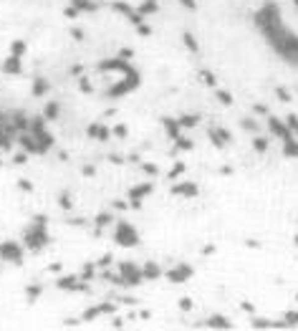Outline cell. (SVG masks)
I'll list each match as a JSON object with an SVG mask.
<instances>
[{"label": "cell", "mask_w": 298, "mask_h": 331, "mask_svg": "<svg viewBox=\"0 0 298 331\" xmlns=\"http://www.w3.org/2000/svg\"><path fill=\"white\" fill-rule=\"evenodd\" d=\"M266 38L286 61H298V35L296 33H291L283 25H278V28L266 30Z\"/></svg>", "instance_id": "1"}, {"label": "cell", "mask_w": 298, "mask_h": 331, "mask_svg": "<svg viewBox=\"0 0 298 331\" xmlns=\"http://www.w3.org/2000/svg\"><path fill=\"white\" fill-rule=\"evenodd\" d=\"M255 23H258V28L263 30V33L271 30V28L283 25V23H281V10H278V5H276V3H266L263 8L255 13Z\"/></svg>", "instance_id": "2"}, {"label": "cell", "mask_w": 298, "mask_h": 331, "mask_svg": "<svg viewBox=\"0 0 298 331\" xmlns=\"http://www.w3.org/2000/svg\"><path fill=\"white\" fill-rule=\"evenodd\" d=\"M48 243V233H46V220L38 215L35 218V225L30 230H25V245L30 251H41V248Z\"/></svg>", "instance_id": "3"}, {"label": "cell", "mask_w": 298, "mask_h": 331, "mask_svg": "<svg viewBox=\"0 0 298 331\" xmlns=\"http://www.w3.org/2000/svg\"><path fill=\"white\" fill-rule=\"evenodd\" d=\"M114 240L119 243V245H124V248H134L137 243H139V235H137V230H134V225H129V223H119L117 225V235H114Z\"/></svg>", "instance_id": "4"}, {"label": "cell", "mask_w": 298, "mask_h": 331, "mask_svg": "<svg viewBox=\"0 0 298 331\" xmlns=\"http://www.w3.org/2000/svg\"><path fill=\"white\" fill-rule=\"evenodd\" d=\"M142 278H144V273H142L134 263H122V281H124L127 286H139Z\"/></svg>", "instance_id": "5"}, {"label": "cell", "mask_w": 298, "mask_h": 331, "mask_svg": "<svg viewBox=\"0 0 298 331\" xmlns=\"http://www.w3.org/2000/svg\"><path fill=\"white\" fill-rule=\"evenodd\" d=\"M268 129H271L276 137H281L283 142L293 139V132H291V127H288V124H283L281 119H276V116H268Z\"/></svg>", "instance_id": "6"}, {"label": "cell", "mask_w": 298, "mask_h": 331, "mask_svg": "<svg viewBox=\"0 0 298 331\" xmlns=\"http://www.w3.org/2000/svg\"><path fill=\"white\" fill-rule=\"evenodd\" d=\"M167 278H169L172 283H184L187 278H192V266H187V263H179L177 268L167 271Z\"/></svg>", "instance_id": "7"}, {"label": "cell", "mask_w": 298, "mask_h": 331, "mask_svg": "<svg viewBox=\"0 0 298 331\" xmlns=\"http://www.w3.org/2000/svg\"><path fill=\"white\" fill-rule=\"evenodd\" d=\"M0 256H3L5 261H10V263H20L23 261V251L15 243H3L0 245Z\"/></svg>", "instance_id": "8"}, {"label": "cell", "mask_w": 298, "mask_h": 331, "mask_svg": "<svg viewBox=\"0 0 298 331\" xmlns=\"http://www.w3.org/2000/svg\"><path fill=\"white\" fill-rule=\"evenodd\" d=\"M149 192H152V182H144V185H137V187H132V190H129V200H132L134 208H139V200H142V197H147Z\"/></svg>", "instance_id": "9"}, {"label": "cell", "mask_w": 298, "mask_h": 331, "mask_svg": "<svg viewBox=\"0 0 298 331\" xmlns=\"http://www.w3.org/2000/svg\"><path fill=\"white\" fill-rule=\"evenodd\" d=\"M172 195H184V197H195L197 195V185L195 182H179L172 187Z\"/></svg>", "instance_id": "10"}, {"label": "cell", "mask_w": 298, "mask_h": 331, "mask_svg": "<svg viewBox=\"0 0 298 331\" xmlns=\"http://www.w3.org/2000/svg\"><path fill=\"white\" fill-rule=\"evenodd\" d=\"M142 273H144V278H147V281H157V278L162 276L159 266H157V263H152V261H147V266L142 268Z\"/></svg>", "instance_id": "11"}, {"label": "cell", "mask_w": 298, "mask_h": 331, "mask_svg": "<svg viewBox=\"0 0 298 331\" xmlns=\"http://www.w3.org/2000/svg\"><path fill=\"white\" fill-rule=\"evenodd\" d=\"M3 71L5 73H20V56H8L5 58V63H3Z\"/></svg>", "instance_id": "12"}, {"label": "cell", "mask_w": 298, "mask_h": 331, "mask_svg": "<svg viewBox=\"0 0 298 331\" xmlns=\"http://www.w3.org/2000/svg\"><path fill=\"white\" fill-rule=\"evenodd\" d=\"M207 329H233V324L225 316H210L207 319Z\"/></svg>", "instance_id": "13"}, {"label": "cell", "mask_w": 298, "mask_h": 331, "mask_svg": "<svg viewBox=\"0 0 298 331\" xmlns=\"http://www.w3.org/2000/svg\"><path fill=\"white\" fill-rule=\"evenodd\" d=\"M164 129H167V134L172 137V139H177L179 137V119H164Z\"/></svg>", "instance_id": "14"}, {"label": "cell", "mask_w": 298, "mask_h": 331, "mask_svg": "<svg viewBox=\"0 0 298 331\" xmlns=\"http://www.w3.org/2000/svg\"><path fill=\"white\" fill-rule=\"evenodd\" d=\"M283 154H286V157H298V139L283 142Z\"/></svg>", "instance_id": "15"}, {"label": "cell", "mask_w": 298, "mask_h": 331, "mask_svg": "<svg viewBox=\"0 0 298 331\" xmlns=\"http://www.w3.org/2000/svg\"><path fill=\"white\" fill-rule=\"evenodd\" d=\"M195 124H197V116H195V114H184V116L179 119V127H182V129H190V127H195Z\"/></svg>", "instance_id": "16"}, {"label": "cell", "mask_w": 298, "mask_h": 331, "mask_svg": "<svg viewBox=\"0 0 298 331\" xmlns=\"http://www.w3.org/2000/svg\"><path fill=\"white\" fill-rule=\"evenodd\" d=\"M48 91V84H46V78H35V86H33V94L35 96H43Z\"/></svg>", "instance_id": "17"}, {"label": "cell", "mask_w": 298, "mask_h": 331, "mask_svg": "<svg viewBox=\"0 0 298 331\" xmlns=\"http://www.w3.org/2000/svg\"><path fill=\"white\" fill-rule=\"evenodd\" d=\"M182 38H184V46H187L192 53H197V51H200V46H197V40H195V35H192V33H184Z\"/></svg>", "instance_id": "18"}, {"label": "cell", "mask_w": 298, "mask_h": 331, "mask_svg": "<svg viewBox=\"0 0 298 331\" xmlns=\"http://www.w3.org/2000/svg\"><path fill=\"white\" fill-rule=\"evenodd\" d=\"M157 10V3H154V0H144V3H142V8H139V13L142 15H147V13H154Z\"/></svg>", "instance_id": "19"}, {"label": "cell", "mask_w": 298, "mask_h": 331, "mask_svg": "<svg viewBox=\"0 0 298 331\" xmlns=\"http://www.w3.org/2000/svg\"><path fill=\"white\" fill-rule=\"evenodd\" d=\"M253 147H255V152H268V139H263V137H255Z\"/></svg>", "instance_id": "20"}, {"label": "cell", "mask_w": 298, "mask_h": 331, "mask_svg": "<svg viewBox=\"0 0 298 331\" xmlns=\"http://www.w3.org/2000/svg\"><path fill=\"white\" fill-rule=\"evenodd\" d=\"M10 51H13L15 56H23V53H25V40H13Z\"/></svg>", "instance_id": "21"}, {"label": "cell", "mask_w": 298, "mask_h": 331, "mask_svg": "<svg viewBox=\"0 0 298 331\" xmlns=\"http://www.w3.org/2000/svg\"><path fill=\"white\" fill-rule=\"evenodd\" d=\"M217 99H220V104H233V94L230 91H222V89H217Z\"/></svg>", "instance_id": "22"}, {"label": "cell", "mask_w": 298, "mask_h": 331, "mask_svg": "<svg viewBox=\"0 0 298 331\" xmlns=\"http://www.w3.org/2000/svg\"><path fill=\"white\" fill-rule=\"evenodd\" d=\"M253 329H273V321H268V319H253Z\"/></svg>", "instance_id": "23"}, {"label": "cell", "mask_w": 298, "mask_h": 331, "mask_svg": "<svg viewBox=\"0 0 298 331\" xmlns=\"http://www.w3.org/2000/svg\"><path fill=\"white\" fill-rule=\"evenodd\" d=\"M200 76H202V81H205L207 86H215V84H217V78H215V73H212V71H202Z\"/></svg>", "instance_id": "24"}, {"label": "cell", "mask_w": 298, "mask_h": 331, "mask_svg": "<svg viewBox=\"0 0 298 331\" xmlns=\"http://www.w3.org/2000/svg\"><path fill=\"white\" fill-rule=\"evenodd\" d=\"M286 124H288V127H291V132H293V134H298V116H296V114H288Z\"/></svg>", "instance_id": "25"}, {"label": "cell", "mask_w": 298, "mask_h": 331, "mask_svg": "<svg viewBox=\"0 0 298 331\" xmlns=\"http://www.w3.org/2000/svg\"><path fill=\"white\" fill-rule=\"evenodd\" d=\"M73 5H76L79 10H94L96 8L94 3H89V0H73Z\"/></svg>", "instance_id": "26"}, {"label": "cell", "mask_w": 298, "mask_h": 331, "mask_svg": "<svg viewBox=\"0 0 298 331\" xmlns=\"http://www.w3.org/2000/svg\"><path fill=\"white\" fill-rule=\"evenodd\" d=\"M56 114H58V104L51 101V104L46 106V119H56Z\"/></svg>", "instance_id": "27"}, {"label": "cell", "mask_w": 298, "mask_h": 331, "mask_svg": "<svg viewBox=\"0 0 298 331\" xmlns=\"http://www.w3.org/2000/svg\"><path fill=\"white\" fill-rule=\"evenodd\" d=\"M210 139H212V144H215L217 149H222V147H225V142H222V139H220L217 129H212V132H210Z\"/></svg>", "instance_id": "28"}, {"label": "cell", "mask_w": 298, "mask_h": 331, "mask_svg": "<svg viewBox=\"0 0 298 331\" xmlns=\"http://www.w3.org/2000/svg\"><path fill=\"white\" fill-rule=\"evenodd\" d=\"M276 94H278V99H281L283 104H288V101H291V91H286L283 86H278V89H276Z\"/></svg>", "instance_id": "29"}, {"label": "cell", "mask_w": 298, "mask_h": 331, "mask_svg": "<svg viewBox=\"0 0 298 331\" xmlns=\"http://www.w3.org/2000/svg\"><path fill=\"white\" fill-rule=\"evenodd\" d=\"M286 324L288 326H298V311H288L286 314Z\"/></svg>", "instance_id": "30"}, {"label": "cell", "mask_w": 298, "mask_h": 331, "mask_svg": "<svg viewBox=\"0 0 298 331\" xmlns=\"http://www.w3.org/2000/svg\"><path fill=\"white\" fill-rule=\"evenodd\" d=\"M109 223H111V215H109V213H101V215L96 218V225H99V228H104V225H109Z\"/></svg>", "instance_id": "31"}, {"label": "cell", "mask_w": 298, "mask_h": 331, "mask_svg": "<svg viewBox=\"0 0 298 331\" xmlns=\"http://www.w3.org/2000/svg\"><path fill=\"white\" fill-rule=\"evenodd\" d=\"M174 142H177L179 149H192V142H190V139H184V137H177Z\"/></svg>", "instance_id": "32"}, {"label": "cell", "mask_w": 298, "mask_h": 331, "mask_svg": "<svg viewBox=\"0 0 298 331\" xmlns=\"http://www.w3.org/2000/svg\"><path fill=\"white\" fill-rule=\"evenodd\" d=\"M73 281H76V278H63V281H58V286L61 288H81V286H76Z\"/></svg>", "instance_id": "33"}, {"label": "cell", "mask_w": 298, "mask_h": 331, "mask_svg": "<svg viewBox=\"0 0 298 331\" xmlns=\"http://www.w3.org/2000/svg\"><path fill=\"white\" fill-rule=\"evenodd\" d=\"M111 137V132L106 129V127H99V134H96V139H101V142H106Z\"/></svg>", "instance_id": "34"}, {"label": "cell", "mask_w": 298, "mask_h": 331, "mask_svg": "<svg viewBox=\"0 0 298 331\" xmlns=\"http://www.w3.org/2000/svg\"><path fill=\"white\" fill-rule=\"evenodd\" d=\"M179 309L182 311H190L192 309V299H179Z\"/></svg>", "instance_id": "35"}, {"label": "cell", "mask_w": 298, "mask_h": 331, "mask_svg": "<svg viewBox=\"0 0 298 331\" xmlns=\"http://www.w3.org/2000/svg\"><path fill=\"white\" fill-rule=\"evenodd\" d=\"M137 33H139V35H149V33H152V28L144 25V23H139V25H137Z\"/></svg>", "instance_id": "36"}, {"label": "cell", "mask_w": 298, "mask_h": 331, "mask_svg": "<svg viewBox=\"0 0 298 331\" xmlns=\"http://www.w3.org/2000/svg\"><path fill=\"white\" fill-rule=\"evenodd\" d=\"M243 129H250V132H255V129H258V124H255V121H250V119H243Z\"/></svg>", "instance_id": "37"}, {"label": "cell", "mask_w": 298, "mask_h": 331, "mask_svg": "<svg viewBox=\"0 0 298 331\" xmlns=\"http://www.w3.org/2000/svg\"><path fill=\"white\" fill-rule=\"evenodd\" d=\"M217 134H220V139H222V142H225V144H228V142H230V139H233V137H230V132H228V129H217Z\"/></svg>", "instance_id": "38"}, {"label": "cell", "mask_w": 298, "mask_h": 331, "mask_svg": "<svg viewBox=\"0 0 298 331\" xmlns=\"http://www.w3.org/2000/svg\"><path fill=\"white\" fill-rule=\"evenodd\" d=\"M86 134H89V137H94V139H96V134H99V124H91V127H89V129H86Z\"/></svg>", "instance_id": "39"}, {"label": "cell", "mask_w": 298, "mask_h": 331, "mask_svg": "<svg viewBox=\"0 0 298 331\" xmlns=\"http://www.w3.org/2000/svg\"><path fill=\"white\" fill-rule=\"evenodd\" d=\"M182 172H184V164L179 162V164H177V167H174V170L169 172V177H177V175H182Z\"/></svg>", "instance_id": "40"}, {"label": "cell", "mask_w": 298, "mask_h": 331, "mask_svg": "<svg viewBox=\"0 0 298 331\" xmlns=\"http://www.w3.org/2000/svg\"><path fill=\"white\" fill-rule=\"evenodd\" d=\"M127 132H129V129L124 127V124H119V127L114 129V134H117V137H127Z\"/></svg>", "instance_id": "41"}, {"label": "cell", "mask_w": 298, "mask_h": 331, "mask_svg": "<svg viewBox=\"0 0 298 331\" xmlns=\"http://www.w3.org/2000/svg\"><path fill=\"white\" fill-rule=\"evenodd\" d=\"M179 3H182L184 8H190V10H195V8H197V3H195V0H179Z\"/></svg>", "instance_id": "42"}, {"label": "cell", "mask_w": 298, "mask_h": 331, "mask_svg": "<svg viewBox=\"0 0 298 331\" xmlns=\"http://www.w3.org/2000/svg\"><path fill=\"white\" fill-rule=\"evenodd\" d=\"M66 15H68V18H76V15H79V8H76V5H73V8H66Z\"/></svg>", "instance_id": "43"}, {"label": "cell", "mask_w": 298, "mask_h": 331, "mask_svg": "<svg viewBox=\"0 0 298 331\" xmlns=\"http://www.w3.org/2000/svg\"><path fill=\"white\" fill-rule=\"evenodd\" d=\"M71 35L76 38V40H84V30H79V28H73V30H71Z\"/></svg>", "instance_id": "44"}, {"label": "cell", "mask_w": 298, "mask_h": 331, "mask_svg": "<svg viewBox=\"0 0 298 331\" xmlns=\"http://www.w3.org/2000/svg\"><path fill=\"white\" fill-rule=\"evenodd\" d=\"M240 309H243V311H248V314H253V311H255V309H253V304H248V301H245V304H240Z\"/></svg>", "instance_id": "45"}, {"label": "cell", "mask_w": 298, "mask_h": 331, "mask_svg": "<svg viewBox=\"0 0 298 331\" xmlns=\"http://www.w3.org/2000/svg\"><path fill=\"white\" fill-rule=\"evenodd\" d=\"M61 208H66V210H68V208H71V200H68V197H66V195H63V197H61Z\"/></svg>", "instance_id": "46"}, {"label": "cell", "mask_w": 298, "mask_h": 331, "mask_svg": "<svg viewBox=\"0 0 298 331\" xmlns=\"http://www.w3.org/2000/svg\"><path fill=\"white\" fill-rule=\"evenodd\" d=\"M144 170H147L149 175H157V167H154V164H144Z\"/></svg>", "instance_id": "47"}, {"label": "cell", "mask_w": 298, "mask_h": 331, "mask_svg": "<svg viewBox=\"0 0 298 331\" xmlns=\"http://www.w3.org/2000/svg\"><path fill=\"white\" fill-rule=\"evenodd\" d=\"M28 294H30V296H38V294H41V288H38V286H33V288H28Z\"/></svg>", "instance_id": "48"}, {"label": "cell", "mask_w": 298, "mask_h": 331, "mask_svg": "<svg viewBox=\"0 0 298 331\" xmlns=\"http://www.w3.org/2000/svg\"><path fill=\"white\" fill-rule=\"evenodd\" d=\"M255 111H258V114H268V109H266L263 104H255Z\"/></svg>", "instance_id": "49"}, {"label": "cell", "mask_w": 298, "mask_h": 331, "mask_svg": "<svg viewBox=\"0 0 298 331\" xmlns=\"http://www.w3.org/2000/svg\"><path fill=\"white\" fill-rule=\"evenodd\" d=\"M109 261H111V256H109V253H106V256H104V258H101V261H99V263H101V266H109Z\"/></svg>", "instance_id": "50"}, {"label": "cell", "mask_w": 298, "mask_h": 331, "mask_svg": "<svg viewBox=\"0 0 298 331\" xmlns=\"http://www.w3.org/2000/svg\"><path fill=\"white\" fill-rule=\"evenodd\" d=\"M293 240H296V245H298V235H296V238H293Z\"/></svg>", "instance_id": "51"}, {"label": "cell", "mask_w": 298, "mask_h": 331, "mask_svg": "<svg viewBox=\"0 0 298 331\" xmlns=\"http://www.w3.org/2000/svg\"><path fill=\"white\" fill-rule=\"evenodd\" d=\"M293 3H296V5H298V0H293Z\"/></svg>", "instance_id": "52"}, {"label": "cell", "mask_w": 298, "mask_h": 331, "mask_svg": "<svg viewBox=\"0 0 298 331\" xmlns=\"http://www.w3.org/2000/svg\"><path fill=\"white\" fill-rule=\"evenodd\" d=\"M296 299H298V294H296Z\"/></svg>", "instance_id": "53"}, {"label": "cell", "mask_w": 298, "mask_h": 331, "mask_svg": "<svg viewBox=\"0 0 298 331\" xmlns=\"http://www.w3.org/2000/svg\"><path fill=\"white\" fill-rule=\"evenodd\" d=\"M154 3H157V0H154Z\"/></svg>", "instance_id": "54"}]
</instances>
